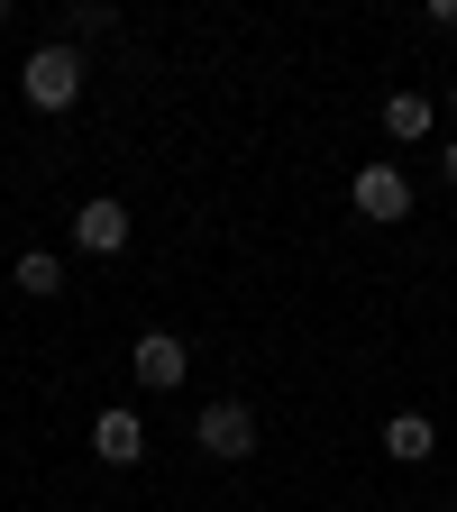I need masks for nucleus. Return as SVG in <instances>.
<instances>
[{"label":"nucleus","instance_id":"nucleus-1","mask_svg":"<svg viewBox=\"0 0 457 512\" xmlns=\"http://www.w3.org/2000/svg\"><path fill=\"white\" fill-rule=\"evenodd\" d=\"M19 92H28V110H74L83 101V46H64V37H46L28 64H19Z\"/></svg>","mask_w":457,"mask_h":512},{"label":"nucleus","instance_id":"nucleus-2","mask_svg":"<svg viewBox=\"0 0 457 512\" xmlns=\"http://www.w3.org/2000/svg\"><path fill=\"white\" fill-rule=\"evenodd\" d=\"M192 439H202V458L238 467V458H256V412H247V403H202V421H192Z\"/></svg>","mask_w":457,"mask_h":512},{"label":"nucleus","instance_id":"nucleus-3","mask_svg":"<svg viewBox=\"0 0 457 512\" xmlns=\"http://www.w3.org/2000/svg\"><path fill=\"white\" fill-rule=\"evenodd\" d=\"M348 202H357L366 220H384V229H394V220H412V174H403V165H357Z\"/></svg>","mask_w":457,"mask_h":512},{"label":"nucleus","instance_id":"nucleus-4","mask_svg":"<svg viewBox=\"0 0 457 512\" xmlns=\"http://www.w3.org/2000/svg\"><path fill=\"white\" fill-rule=\"evenodd\" d=\"M128 375H138V384H147V394H174V384L192 375V348H183L174 330H147L138 348H128Z\"/></svg>","mask_w":457,"mask_h":512},{"label":"nucleus","instance_id":"nucleus-5","mask_svg":"<svg viewBox=\"0 0 457 512\" xmlns=\"http://www.w3.org/2000/svg\"><path fill=\"white\" fill-rule=\"evenodd\" d=\"M74 247H83V256H119V247H128V202L92 192V202L74 211Z\"/></svg>","mask_w":457,"mask_h":512},{"label":"nucleus","instance_id":"nucleus-6","mask_svg":"<svg viewBox=\"0 0 457 512\" xmlns=\"http://www.w3.org/2000/svg\"><path fill=\"white\" fill-rule=\"evenodd\" d=\"M92 458H101V467H138V458H147V421L128 412V403L101 412V421H92Z\"/></svg>","mask_w":457,"mask_h":512},{"label":"nucleus","instance_id":"nucleus-7","mask_svg":"<svg viewBox=\"0 0 457 512\" xmlns=\"http://www.w3.org/2000/svg\"><path fill=\"white\" fill-rule=\"evenodd\" d=\"M430 448H439V430H430V412H394V421H384V458H394V467H421V458H430Z\"/></svg>","mask_w":457,"mask_h":512},{"label":"nucleus","instance_id":"nucleus-8","mask_svg":"<svg viewBox=\"0 0 457 512\" xmlns=\"http://www.w3.org/2000/svg\"><path fill=\"white\" fill-rule=\"evenodd\" d=\"M430 119H439L430 92H384V138H403V147H412V138H430Z\"/></svg>","mask_w":457,"mask_h":512},{"label":"nucleus","instance_id":"nucleus-9","mask_svg":"<svg viewBox=\"0 0 457 512\" xmlns=\"http://www.w3.org/2000/svg\"><path fill=\"white\" fill-rule=\"evenodd\" d=\"M19 293H28V302H55V293H64V256L19 247Z\"/></svg>","mask_w":457,"mask_h":512},{"label":"nucleus","instance_id":"nucleus-10","mask_svg":"<svg viewBox=\"0 0 457 512\" xmlns=\"http://www.w3.org/2000/svg\"><path fill=\"white\" fill-rule=\"evenodd\" d=\"M101 28H110L101 0H74V10H64V46H83V37H101Z\"/></svg>","mask_w":457,"mask_h":512},{"label":"nucleus","instance_id":"nucleus-11","mask_svg":"<svg viewBox=\"0 0 457 512\" xmlns=\"http://www.w3.org/2000/svg\"><path fill=\"white\" fill-rule=\"evenodd\" d=\"M430 28H457V0H430Z\"/></svg>","mask_w":457,"mask_h":512},{"label":"nucleus","instance_id":"nucleus-12","mask_svg":"<svg viewBox=\"0 0 457 512\" xmlns=\"http://www.w3.org/2000/svg\"><path fill=\"white\" fill-rule=\"evenodd\" d=\"M439 174H448V192H457V147H439Z\"/></svg>","mask_w":457,"mask_h":512},{"label":"nucleus","instance_id":"nucleus-13","mask_svg":"<svg viewBox=\"0 0 457 512\" xmlns=\"http://www.w3.org/2000/svg\"><path fill=\"white\" fill-rule=\"evenodd\" d=\"M448 101H457V83H448Z\"/></svg>","mask_w":457,"mask_h":512}]
</instances>
